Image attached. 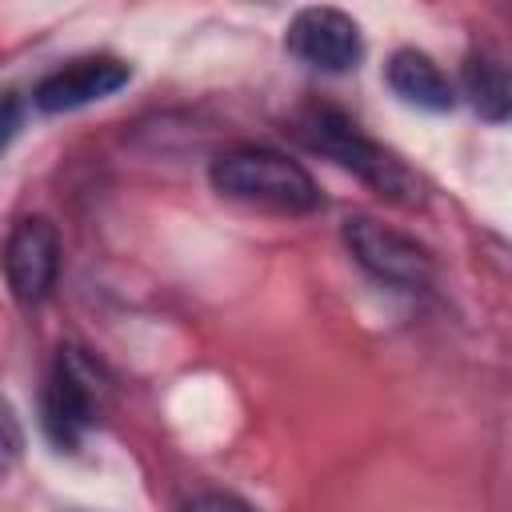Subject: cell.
<instances>
[{
  "mask_svg": "<svg viewBox=\"0 0 512 512\" xmlns=\"http://www.w3.org/2000/svg\"><path fill=\"white\" fill-rule=\"evenodd\" d=\"M292 132L300 144H308L312 152L336 160L340 168H348L352 176H360L372 192H380L384 200L392 204H412L416 200V180L412 172L388 152L380 148L376 140H368L356 120H348L340 108H328V104H308L296 120H292Z\"/></svg>",
  "mask_w": 512,
  "mask_h": 512,
  "instance_id": "1",
  "label": "cell"
},
{
  "mask_svg": "<svg viewBox=\"0 0 512 512\" xmlns=\"http://www.w3.org/2000/svg\"><path fill=\"white\" fill-rule=\"evenodd\" d=\"M212 188L228 200L280 212V216H304L320 204L316 180L272 148H232L212 160Z\"/></svg>",
  "mask_w": 512,
  "mask_h": 512,
  "instance_id": "2",
  "label": "cell"
},
{
  "mask_svg": "<svg viewBox=\"0 0 512 512\" xmlns=\"http://www.w3.org/2000/svg\"><path fill=\"white\" fill-rule=\"evenodd\" d=\"M344 244L364 272H372L376 280L396 284V288H424L436 272L432 252L424 244H416L408 232H396L372 216H348Z\"/></svg>",
  "mask_w": 512,
  "mask_h": 512,
  "instance_id": "3",
  "label": "cell"
},
{
  "mask_svg": "<svg viewBox=\"0 0 512 512\" xmlns=\"http://www.w3.org/2000/svg\"><path fill=\"white\" fill-rule=\"evenodd\" d=\"M288 52L320 72H348L364 56L360 24L340 8H300L284 36Z\"/></svg>",
  "mask_w": 512,
  "mask_h": 512,
  "instance_id": "4",
  "label": "cell"
},
{
  "mask_svg": "<svg viewBox=\"0 0 512 512\" xmlns=\"http://www.w3.org/2000/svg\"><path fill=\"white\" fill-rule=\"evenodd\" d=\"M96 376L92 364L80 360L72 348H60V360L48 376L44 388V428L52 436V444L60 448H76L84 440V432L96 424Z\"/></svg>",
  "mask_w": 512,
  "mask_h": 512,
  "instance_id": "5",
  "label": "cell"
},
{
  "mask_svg": "<svg viewBox=\"0 0 512 512\" xmlns=\"http://www.w3.org/2000/svg\"><path fill=\"white\" fill-rule=\"evenodd\" d=\"M0 264H4L8 288L20 304L44 300L48 288L56 284V272H60V236H56V228L44 216L20 220L4 240Z\"/></svg>",
  "mask_w": 512,
  "mask_h": 512,
  "instance_id": "6",
  "label": "cell"
},
{
  "mask_svg": "<svg viewBox=\"0 0 512 512\" xmlns=\"http://www.w3.org/2000/svg\"><path fill=\"white\" fill-rule=\"evenodd\" d=\"M128 80H132L128 60H120V56H80V60H68L64 68L48 72L32 88V104L40 112H72V108L108 100Z\"/></svg>",
  "mask_w": 512,
  "mask_h": 512,
  "instance_id": "7",
  "label": "cell"
},
{
  "mask_svg": "<svg viewBox=\"0 0 512 512\" xmlns=\"http://www.w3.org/2000/svg\"><path fill=\"white\" fill-rule=\"evenodd\" d=\"M384 76H388V88H392L404 104H412V108H424V112H452V104H456V92H452L448 76L440 72V64H436L432 56L416 52V48L392 52Z\"/></svg>",
  "mask_w": 512,
  "mask_h": 512,
  "instance_id": "8",
  "label": "cell"
},
{
  "mask_svg": "<svg viewBox=\"0 0 512 512\" xmlns=\"http://www.w3.org/2000/svg\"><path fill=\"white\" fill-rule=\"evenodd\" d=\"M464 96L472 100V108L492 120V124H504L508 112H512V88H508V72L500 64L496 52L480 48L464 60Z\"/></svg>",
  "mask_w": 512,
  "mask_h": 512,
  "instance_id": "9",
  "label": "cell"
},
{
  "mask_svg": "<svg viewBox=\"0 0 512 512\" xmlns=\"http://www.w3.org/2000/svg\"><path fill=\"white\" fill-rule=\"evenodd\" d=\"M20 452H24V428H20L16 408L8 404V396H0V484L16 472Z\"/></svg>",
  "mask_w": 512,
  "mask_h": 512,
  "instance_id": "10",
  "label": "cell"
},
{
  "mask_svg": "<svg viewBox=\"0 0 512 512\" xmlns=\"http://www.w3.org/2000/svg\"><path fill=\"white\" fill-rule=\"evenodd\" d=\"M24 108H28V104H24L20 92H12V88L0 92V152H4V148L16 140V132L24 128Z\"/></svg>",
  "mask_w": 512,
  "mask_h": 512,
  "instance_id": "11",
  "label": "cell"
},
{
  "mask_svg": "<svg viewBox=\"0 0 512 512\" xmlns=\"http://www.w3.org/2000/svg\"><path fill=\"white\" fill-rule=\"evenodd\" d=\"M184 512H256L252 504H244L240 496L232 492H200L184 504Z\"/></svg>",
  "mask_w": 512,
  "mask_h": 512,
  "instance_id": "12",
  "label": "cell"
}]
</instances>
